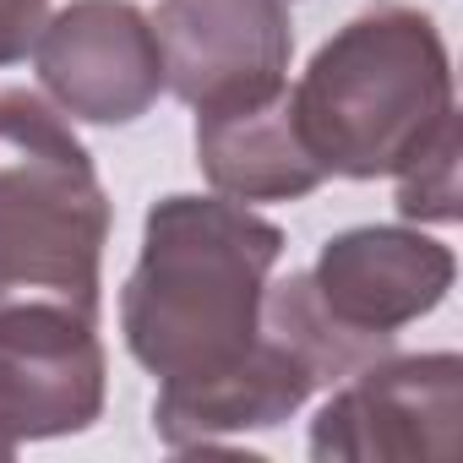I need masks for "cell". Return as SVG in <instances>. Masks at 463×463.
<instances>
[{"instance_id":"obj_1","label":"cell","mask_w":463,"mask_h":463,"mask_svg":"<svg viewBox=\"0 0 463 463\" xmlns=\"http://www.w3.org/2000/svg\"><path fill=\"white\" fill-rule=\"evenodd\" d=\"M284 257L279 223L229 196L147 207L142 257L120 289V333L158 387L207 382L262 338V295Z\"/></svg>"},{"instance_id":"obj_2","label":"cell","mask_w":463,"mask_h":463,"mask_svg":"<svg viewBox=\"0 0 463 463\" xmlns=\"http://www.w3.org/2000/svg\"><path fill=\"white\" fill-rule=\"evenodd\" d=\"M306 153L322 175H398L452 115V66L436 23L414 6L349 17L289 88Z\"/></svg>"},{"instance_id":"obj_3","label":"cell","mask_w":463,"mask_h":463,"mask_svg":"<svg viewBox=\"0 0 463 463\" xmlns=\"http://www.w3.org/2000/svg\"><path fill=\"white\" fill-rule=\"evenodd\" d=\"M109 196L77 131L23 88L0 93V306L50 300L99 317Z\"/></svg>"},{"instance_id":"obj_4","label":"cell","mask_w":463,"mask_h":463,"mask_svg":"<svg viewBox=\"0 0 463 463\" xmlns=\"http://www.w3.org/2000/svg\"><path fill=\"white\" fill-rule=\"evenodd\" d=\"M463 420L458 354L371 360L327 398L311 425L322 463H452Z\"/></svg>"},{"instance_id":"obj_5","label":"cell","mask_w":463,"mask_h":463,"mask_svg":"<svg viewBox=\"0 0 463 463\" xmlns=\"http://www.w3.org/2000/svg\"><path fill=\"white\" fill-rule=\"evenodd\" d=\"M147 23L164 55V88L196 115L257 104L289 88V0H158Z\"/></svg>"},{"instance_id":"obj_6","label":"cell","mask_w":463,"mask_h":463,"mask_svg":"<svg viewBox=\"0 0 463 463\" xmlns=\"http://www.w3.org/2000/svg\"><path fill=\"white\" fill-rule=\"evenodd\" d=\"M104 376L99 317L50 300L0 306V425L17 441L88 430L104 414Z\"/></svg>"},{"instance_id":"obj_7","label":"cell","mask_w":463,"mask_h":463,"mask_svg":"<svg viewBox=\"0 0 463 463\" xmlns=\"http://www.w3.org/2000/svg\"><path fill=\"white\" fill-rule=\"evenodd\" d=\"M44 93L93 126H131L164 93V55L153 23L131 0H71L33 44Z\"/></svg>"},{"instance_id":"obj_8","label":"cell","mask_w":463,"mask_h":463,"mask_svg":"<svg viewBox=\"0 0 463 463\" xmlns=\"http://www.w3.org/2000/svg\"><path fill=\"white\" fill-rule=\"evenodd\" d=\"M452 273H458V262L441 241L420 235V229L365 223V229L333 235L306 279H311L322 311L349 338L387 354L409 322L430 317L447 300Z\"/></svg>"},{"instance_id":"obj_9","label":"cell","mask_w":463,"mask_h":463,"mask_svg":"<svg viewBox=\"0 0 463 463\" xmlns=\"http://www.w3.org/2000/svg\"><path fill=\"white\" fill-rule=\"evenodd\" d=\"M317 387H322L317 365L284 333L262 327V338L251 344V354L235 360L229 371H218L207 382L158 387V398H153V430L175 452L213 447V441L246 436V430H268V425L289 420Z\"/></svg>"},{"instance_id":"obj_10","label":"cell","mask_w":463,"mask_h":463,"mask_svg":"<svg viewBox=\"0 0 463 463\" xmlns=\"http://www.w3.org/2000/svg\"><path fill=\"white\" fill-rule=\"evenodd\" d=\"M196 164L229 202H300L327 180L300 142L289 88L257 104L196 115Z\"/></svg>"},{"instance_id":"obj_11","label":"cell","mask_w":463,"mask_h":463,"mask_svg":"<svg viewBox=\"0 0 463 463\" xmlns=\"http://www.w3.org/2000/svg\"><path fill=\"white\" fill-rule=\"evenodd\" d=\"M398 213L420 223L458 218V120H447L403 169H398Z\"/></svg>"},{"instance_id":"obj_12","label":"cell","mask_w":463,"mask_h":463,"mask_svg":"<svg viewBox=\"0 0 463 463\" xmlns=\"http://www.w3.org/2000/svg\"><path fill=\"white\" fill-rule=\"evenodd\" d=\"M50 23V0H0V66L23 61Z\"/></svg>"},{"instance_id":"obj_13","label":"cell","mask_w":463,"mask_h":463,"mask_svg":"<svg viewBox=\"0 0 463 463\" xmlns=\"http://www.w3.org/2000/svg\"><path fill=\"white\" fill-rule=\"evenodd\" d=\"M17 447H23V441H17V436H12V430H6V425H0V458H12V452H17Z\"/></svg>"}]
</instances>
